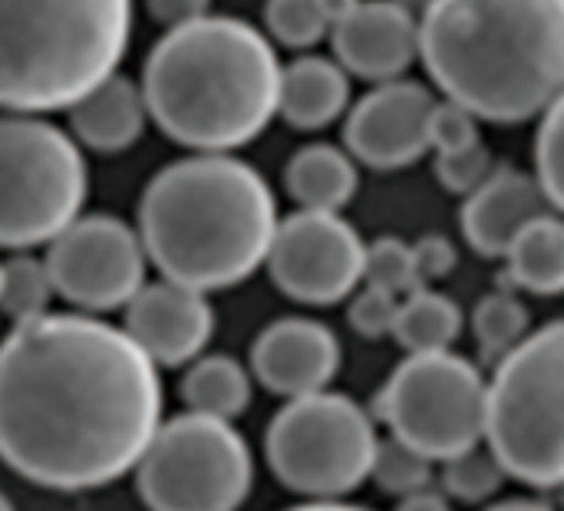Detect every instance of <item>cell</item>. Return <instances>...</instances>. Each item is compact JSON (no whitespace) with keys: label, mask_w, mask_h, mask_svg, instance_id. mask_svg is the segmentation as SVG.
<instances>
[{"label":"cell","mask_w":564,"mask_h":511,"mask_svg":"<svg viewBox=\"0 0 564 511\" xmlns=\"http://www.w3.org/2000/svg\"><path fill=\"white\" fill-rule=\"evenodd\" d=\"M459 334H463V311L453 297L420 287L400 301L393 337L406 354L453 350Z\"/></svg>","instance_id":"23"},{"label":"cell","mask_w":564,"mask_h":511,"mask_svg":"<svg viewBox=\"0 0 564 511\" xmlns=\"http://www.w3.org/2000/svg\"><path fill=\"white\" fill-rule=\"evenodd\" d=\"M492 152L479 142H469L463 149L436 152V175L440 182L456 195H473L489 175H492Z\"/></svg>","instance_id":"31"},{"label":"cell","mask_w":564,"mask_h":511,"mask_svg":"<svg viewBox=\"0 0 564 511\" xmlns=\"http://www.w3.org/2000/svg\"><path fill=\"white\" fill-rule=\"evenodd\" d=\"M86 162L76 142L46 119L0 116V248L50 244L86 202Z\"/></svg>","instance_id":"8"},{"label":"cell","mask_w":564,"mask_h":511,"mask_svg":"<svg viewBox=\"0 0 564 511\" xmlns=\"http://www.w3.org/2000/svg\"><path fill=\"white\" fill-rule=\"evenodd\" d=\"M506 274L509 284L539 297L564 294V218L558 211H549L535 221H529L519 238L509 244Z\"/></svg>","instance_id":"21"},{"label":"cell","mask_w":564,"mask_h":511,"mask_svg":"<svg viewBox=\"0 0 564 511\" xmlns=\"http://www.w3.org/2000/svg\"><path fill=\"white\" fill-rule=\"evenodd\" d=\"M555 211L535 175L519 168H496L463 205V235L469 248L482 258H502L519 231Z\"/></svg>","instance_id":"17"},{"label":"cell","mask_w":564,"mask_h":511,"mask_svg":"<svg viewBox=\"0 0 564 511\" xmlns=\"http://www.w3.org/2000/svg\"><path fill=\"white\" fill-rule=\"evenodd\" d=\"M535 178L545 188L552 208L564 218V96L542 116L535 135Z\"/></svg>","instance_id":"30"},{"label":"cell","mask_w":564,"mask_h":511,"mask_svg":"<svg viewBox=\"0 0 564 511\" xmlns=\"http://www.w3.org/2000/svg\"><path fill=\"white\" fill-rule=\"evenodd\" d=\"M486 511H555L542 502H532V499H509V502H492Z\"/></svg>","instance_id":"37"},{"label":"cell","mask_w":564,"mask_h":511,"mask_svg":"<svg viewBox=\"0 0 564 511\" xmlns=\"http://www.w3.org/2000/svg\"><path fill=\"white\" fill-rule=\"evenodd\" d=\"M364 284L380 287L393 297H406L413 291L423 287L420 271H416V258H413V244L387 235L377 238L373 244H367V264H364Z\"/></svg>","instance_id":"29"},{"label":"cell","mask_w":564,"mask_h":511,"mask_svg":"<svg viewBox=\"0 0 564 511\" xmlns=\"http://www.w3.org/2000/svg\"><path fill=\"white\" fill-rule=\"evenodd\" d=\"M506 479V466L486 443L443 463V492L463 505H489L502 492Z\"/></svg>","instance_id":"26"},{"label":"cell","mask_w":564,"mask_h":511,"mask_svg":"<svg viewBox=\"0 0 564 511\" xmlns=\"http://www.w3.org/2000/svg\"><path fill=\"white\" fill-rule=\"evenodd\" d=\"M281 63L251 23L202 17L149 53L142 96L159 129L195 152H231L278 116Z\"/></svg>","instance_id":"4"},{"label":"cell","mask_w":564,"mask_h":511,"mask_svg":"<svg viewBox=\"0 0 564 511\" xmlns=\"http://www.w3.org/2000/svg\"><path fill=\"white\" fill-rule=\"evenodd\" d=\"M436 99L423 83L390 79L367 93L347 116L344 142L347 152L380 172L406 168L420 162L430 142V119Z\"/></svg>","instance_id":"13"},{"label":"cell","mask_w":564,"mask_h":511,"mask_svg":"<svg viewBox=\"0 0 564 511\" xmlns=\"http://www.w3.org/2000/svg\"><path fill=\"white\" fill-rule=\"evenodd\" d=\"M271 281L291 301L330 307L364 284L367 244L340 211H294L278 221L268 251Z\"/></svg>","instance_id":"12"},{"label":"cell","mask_w":564,"mask_h":511,"mask_svg":"<svg viewBox=\"0 0 564 511\" xmlns=\"http://www.w3.org/2000/svg\"><path fill=\"white\" fill-rule=\"evenodd\" d=\"M350 102L347 69L324 56H301L281 69L278 112L294 129H324L344 116Z\"/></svg>","instance_id":"19"},{"label":"cell","mask_w":564,"mask_h":511,"mask_svg":"<svg viewBox=\"0 0 564 511\" xmlns=\"http://www.w3.org/2000/svg\"><path fill=\"white\" fill-rule=\"evenodd\" d=\"M0 511H13V502H10V499H7L3 492H0Z\"/></svg>","instance_id":"39"},{"label":"cell","mask_w":564,"mask_h":511,"mask_svg":"<svg viewBox=\"0 0 564 511\" xmlns=\"http://www.w3.org/2000/svg\"><path fill=\"white\" fill-rule=\"evenodd\" d=\"M420 59L476 119L545 116L564 96V0H430Z\"/></svg>","instance_id":"2"},{"label":"cell","mask_w":564,"mask_h":511,"mask_svg":"<svg viewBox=\"0 0 564 511\" xmlns=\"http://www.w3.org/2000/svg\"><path fill=\"white\" fill-rule=\"evenodd\" d=\"M132 33V0H0V109H69L109 79Z\"/></svg>","instance_id":"5"},{"label":"cell","mask_w":564,"mask_h":511,"mask_svg":"<svg viewBox=\"0 0 564 511\" xmlns=\"http://www.w3.org/2000/svg\"><path fill=\"white\" fill-rule=\"evenodd\" d=\"M135 231L165 281L208 294L268 261L278 205L258 168L228 152H198L145 185Z\"/></svg>","instance_id":"3"},{"label":"cell","mask_w":564,"mask_h":511,"mask_svg":"<svg viewBox=\"0 0 564 511\" xmlns=\"http://www.w3.org/2000/svg\"><path fill=\"white\" fill-rule=\"evenodd\" d=\"M377 443L373 416L357 400L321 390L274 413L264 453L284 489L311 502H340L370 479Z\"/></svg>","instance_id":"7"},{"label":"cell","mask_w":564,"mask_h":511,"mask_svg":"<svg viewBox=\"0 0 564 511\" xmlns=\"http://www.w3.org/2000/svg\"><path fill=\"white\" fill-rule=\"evenodd\" d=\"M288 511H370V509H360V505H350V502H304V505H294V509Z\"/></svg>","instance_id":"38"},{"label":"cell","mask_w":564,"mask_h":511,"mask_svg":"<svg viewBox=\"0 0 564 511\" xmlns=\"http://www.w3.org/2000/svg\"><path fill=\"white\" fill-rule=\"evenodd\" d=\"M473 334H476L479 354L499 363L532 334L529 307L509 291H492L473 311Z\"/></svg>","instance_id":"24"},{"label":"cell","mask_w":564,"mask_h":511,"mask_svg":"<svg viewBox=\"0 0 564 511\" xmlns=\"http://www.w3.org/2000/svg\"><path fill=\"white\" fill-rule=\"evenodd\" d=\"M486 446L509 479L564 489V320L532 330L496 363L486 393Z\"/></svg>","instance_id":"6"},{"label":"cell","mask_w":564,"mask_h":511,"mask_svg":"<svg viewBox=\"0 0 564 511\" xmlns=\"http://www.w3.org/2000/svg\"><path fill=\"white\" fill-rule=\"evenodd\" d=\"M53 281L46 271V261H36L30 254H17L3 261V278H0V311L13 320H33L50 314L53 301Z\"/></svg>","instance_id":"27"},{"label":"cell","mask_w":564,"mask_h":511,"mask_svg":"<svg viewBox=\"0 0 564 511\" xmlns=\"http://www.w3.org/2000/svg\"><path fill=\"white\" fill-rule=\"evenodd\" d=\"M479 119L463 109L459 102L453 99H443L436 102L433 109V119H430V142L436 152H446V149H463L469 142H479Z\"/></svg>","instance_id":"33"},{"label":"cell","mask_w":564,"mask_h":511,"mask_svg":"<svg viewBox=\"0 0 564 511\" xmlns=\"http://www.w3.org/2000/svg\"><path fill=\"white\" fill-rule=\"evenodd\" d=\"M350 3L357 0H268L264 20L271 36H278L284 46L307 50L334 30V20Z\"/></svg>","instance_id":"25"},{"label":"cell","mask_w":564,"mask_h":511,"mask_svg":"<svg viewBox=\"0 0 564 511\" xmlns=\"http://www.w3.org/2000/svg\"><path fill=\"white\" fill-rule=\"evenodd\" d=\"M135 486L149 511H238L254 486V459L235 423L182 413L152 436Z\"/></svg>","instance_id":"9"},{"label":"cell","mask_w":564,"mask_h":511,"mask_svg":"<svg viewBox=\"0 0 564 511\" xmlns=\"http://www.w3.org/2000/svg\"><path fill=\"white\" fill-rule=\"evenodd\" d=\"M486 393L482 370L456 350L410 354L383 383L377 416L390 436L446 463L486 443Z\"/></svg>","instance_id":"10"},{"label":"cell","mask_w":564,"mask_h":511,"mask_svg":"<svg viewBox=\"0 0 564 511\" xmlns=\"http://www.w3.org/2000/svg\"><path fill=\"white\" fill-rule=\"evenodd\" d=\"M340 360L344 354L337 334L311 317H281L251 344L254 380L284 400L327 390L340 370Z\"/></svg>","instance_id":"15"},{"label":"cell","mask_w":564,"mask_h":511,"mask_svg":"<svg viewBox=\"0 0 564 511\" xmlns=\"http://www.w3.org/2000/svg\"><path fill=\"white\" fill-rule=\"evenodd\" d=\"M0 278H3V264H0Z\"/></svg>","instance_id":"40"},{"label":"cell","mask_w":564,"mask_h":511,"mask_svg":"<svg viewBox=\"0 0 564 511\" xmlns=\"http://www.w3.org/2000/svg\"><path fill=\"white\" fill-rule=\"evenodd\" d=\"M284 182L304 211H340L354 202L360 175L350 152L317 142L294 152Z\"/></svg>","instance_id":"20"},{"label":"cell","mask_w":564,"mask_h":511,"mask_svg":"<svg viewBox=\"0 0 564 511\" xmlns=\"http://www.w3.org/2000/svg\"><path fill=\"white\" fill-rule=\"evenodd\" d=\"M350 297L354 301H350L347 320L360 337H367V340L393 337V324H397V311H400L403 297H393L370 284H364V291H354Z\"/></svg>","instance_id":"32"},{"label":"cell","mask_w":564,"mask_h":511,"mask_svg":"<svg viewBox=\"0 0 564 511\" xmlns=\"http://www.w3.org/2000/svg\"><path fill=\"white\" fill-rule=\"evenodd\" d=\"M397 511H456L453 499L440 489H420L406 499H397Z\"/></svg>","instance_id":"36"},{"label":"cell","mask_w":564,"mask_h":511,"mask_svg":"<svg viewBox=\"0 0 564 511\" xmlns=\"http://www.w3.org/2000/svg\"><path fill=\"white\" fill-rule=\"evenodd\" d=\"M159 367L93 314H43L0 344V463L53 492L135 472L162 426Z\"/></svg>","instance_id":"1"},{"label":"cell","mask_w":564,"mask_h":511,"mask_svg":"<svg viewBox=\"0 0 564 511\" xmlns=\"http://www.w3.org/2000/svg\"><path fill=\"white\" fill-rule=\"evenodd\" d=\"M413 258H416V271H420V281L423 287L430 281H443L453 274L456 268V244L443 235H426L413 244Z\"/></svg>","instance_id":"34"},{"label":"cell","mask_w":564,"mask_h":511,"mask_svg":"<svg viewBox=\"0 0 564 511\" xmlns=\"http://www.w3.org/2000/svg\"><path fill=\"white\" fill-rule=\"evenodd\" d=\"M122 330L155 367H185L208 347L215 311L202 291L162 278L159 284H142L126 304Z\"/></svg>","instance_id":"14"},{"label":"cell","mask_w":564,"mask_h":511,"mask_svg":"<svg viewBox=\"0 0 564 511\" xmlns=\"http://www.w3.org/2000/svg\"><path fill=\"white\" fill-rule=\"evenodd\" d=\"M330 40L347 73L390 83L420 56V20L400 0H357L334 20Z\"/></svg>","instance_id":"16"},{"label":"cell","mask_w":564,"mask_h":511,"mask_svg":"<svg viewBox=\"0 0 564 511\" xmlns=\"http://www.w3.org/2000/svg\"><path fill=\"white\" fill-rule=\"evenodd\" d=\"M182 400L188 413L235 423L251 406V373L235 357L192 360L182 377Z\"/></svg>","instance_id":"22"},{"label":"cell","mask_w":564,"mask_h":511,"mask_svg":"<svg viewBox=\"0 0 564 511\" xmlns=\"http://www.w3.org/2000/svg\"><path fill=\"white\" fill-rule=\"evenodd\" d=\"M43 261L63 301L83 314H106L142 291L149 254L132 225L116 215H89L63 228Z\"/></svg>","instance_id":"11"},{"label":"cell","mask_w":564,"mask_h":511,"mask_svg":"<svg viewBox=\"0 0 564 511\" xmlns=\"http://www.w3.org/2000/svg\"><path fill=\"white\" fill-rule=\"evenodd\" d=\"M149 119L142 86L112 73L69 106V126L76 139L96 152H122L139 142Z\"/></svg>","instance_id":"18"},{"label":"cell","mask_w":564,"mask_h":511,"mask_svg":"<svg viewBox=\"0 0 564 511\" xmlns=\"http://www.w3.org/2000/svg\"><path fill=\"white\" fill-rule=\"evenodd\" d=\"M145 7H149L155 23L175 30V26H185V23L208 17L212 0H145Z\"/></svg>","instance_id":"35"},{"label":"cell","mask_w":564,"mask_h":511,"mask_svg":"<svg viewBox=\"0 0 564 511\" xmlns=\"http://www.w3.org/2000/svg\"><path fill=\"white\" fill-rule=\"evenodd\" d=\"M433 459L423 456L420 449L406 446L397 436H387L377 443V456H373V469L370 479L393 499H406L420 489H430L433 482Z\"/></svg>","instance_id":"28"}]
</instances>
